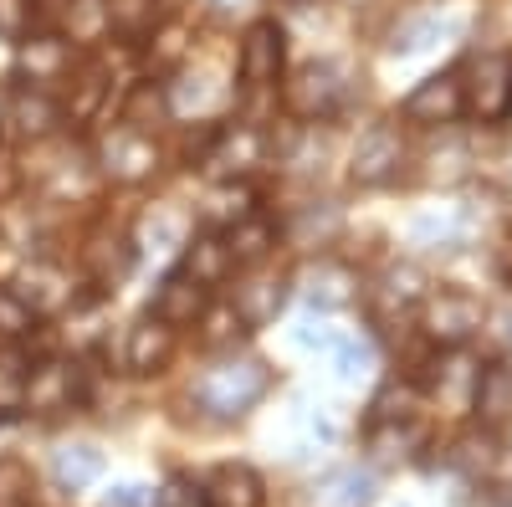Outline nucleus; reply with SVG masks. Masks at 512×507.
I'll return each mask as SVG.
<instances>
[{"instance_id":"f257e3e1","label":"nucleus","mask_w":512,"mask_h":507,"mask_svg":"<svg viewBox=\"0 0 512 507\" xmlns=\"http://www.w3.org/2000/svg\"><path fill=\"white\" fill-rule=\"evenodd\" d=\"M267 395H272V364L256 359V354H236V349L216 354L190 385L195 410L210 415V420H241Z\"/></svg>"},{"instance_id":"f03ea898","label":"nucleus","mask_w":512,"mask_h":507,"mask_svg":"<svg viewBox=\"0 0 512 507\" xmlns=\"http://www.w3.org/2000/svg\"><path fill=\"white\" fill-rule=\"evenodd\" d=\"M487 313L492 308L477 298V292H466V287H431L415 303L410 318H415V333L431 349H466V344H477V338H482Z\"/></svg>"},{"instance_id":"7ed1b4c3","label":"nucleus","mask_w":512,"mask_h":507,"mask_svg":"<svg viewBox=\"0 0 512 507\" xmlns=\"http://www.w3.org/2000/svg\"><path fill=\"white\" fill-rule=\"evenodd\" d=\"M262 164H272V129L256 118H226L205 134L195 169H205L210 185L216 180H251Z\"/></svg>"},{"instance_id":"20e7f679","label":"nucleus","mask_w":512,"mask_h":507,"mask_svg":"<svg viewBox=\"0 0 512 507\" xmlns=\"http://www.w3.org/2000/svg\"><path fill=\"white\" fill-rule=\"evenodd\" d=\"M344 103H349V72L333 57H313V62H303L297 72L282 77V113L292 123H303V129L338 118Z\"/></svg>"},{"instance_id":"39448f33","label":"nucleus","mask_w":512,"mask_h":507,"mask_svg":"<svg viewBox=\"0 0 512 507\" xmlns=\"http://www.w3.org/2000/svg\"><path fill=\"white\" fill-rule=\"evenodd\" d=\"M456 72H461V118H472L477 129L512 123V47H492Z\"/></svg>"},{"instance_id":"423d86ee","label":"nucleus","mask_w":512,"mask_h":507,"mask_svg":"<svg viewBox=\"0 0 512 507\" xmlns=\"http://www.w3.org/2000/svg\"><path fill=\"white\" fill-rule=\"evenodd\" d=\"M93 164H98V175L108 185L139 190L164 169V149H159L154 134H139V129H128V123H113V129H103L98 144H93Z\"/></svg>"},{"instance_id":"0eeeda50","label":"nucleus","mask_w":512,"mask_h":507,"mask_svg":"<svg viewBox=\"0 0 512 507\" xmlns=\"http://www.w3.org/2000/svg\"><path fill=\"white\" fill-rule=\"evenodd\" d=\"M287 77V26L277 16H256L236 36V82L246 93H277Z\"/></svg>"},{"instance_id":"6e6552de","label":"nucleus","mask_w":512,"mask_h":507,"mask_svg":"<svg viewBox=\"0 0 512 507\" xmlns=\"http://www.w3.org/2000/svg\"><path fill=\"white\" fill-rule=\"evenodd\" d=\"M231 282H236V287H231V308H236V318L246 323V333L272 328V323L287 313V303H292V267L256 262V267H241Z\"/></svg>"},{"instance_id":"1a4fd4ad","label":"nucleus","mask_w":512,"mask_h":507,"mask_svg":"<svg viewBox=\"0 0 512 507\" xmlns=\"http://www.w3.org/2000/svg\"><path fill=\"white\" fill-rule=\"evenodd\" d=\"M405 169V134H400V118L395 123H369V129L354 139L349 149V185L354 190H384L395 185Z\"/></svg>"},{"instance_id":"9d476101","label":"nucleus","mask_w":512,"mask_h":507,"mask_svg":"<svg viewBox=\"0 0 512 507\" xmlns=\"http://www.w3.org/2000/svg\"><path fill=\"white\" fill-rule=\"evenodd\" d=\"M400 118L410 123V129H425V134L456 129L461 123V72L441 67L431 77H420L415 88L400 98Z\"/></svg>"},{"instance_id":"9b49d317","label":"nucleus","mask_w":512,"mask_h":507,"mask_svg":"<svg viewBox=\"0 0 512 507\" xmlns=\"http://www.w3.org/2000/svg\"><path fill=\"white\" fill-rule=\"evenodd\" d=\"M82 282H88L93 292H103V298H113V292L128 282V272H134L139 251H134V236H123L113 226H93L88 236H82Z\"/></svg>"},{"instance_id":"f8f14e48","label":"nucleus","mask_w":512,"mask_h":507,"mask_svg":"<svg viewBox=\"0 0 512 507\" xmlns=\"http://www.w3.org/2000/svg\"><path fill=\"white\" fill-rule=\"evenodd\" d=\"M77 47L62 36V31H31L26 41H16V77L26 82V88H67V77L77 67Z\"/></svg>"},{"instance_id":"ddd939ff","label":"nucleus","mask_w":512,"mask_h":507,"mask_svg":"<svg viewBox=\"0 0 512 507\" xmlns=\"http://www.w3.org/2000/svg\"><path fill=\"white\" fill-rule=\"evenodd\" d=\"M82 369L72 364V359H36L31 364V374H26V400H21V410L26 415H67V410H77L82 405Z\"/></svg>"},{"instance_id":"4468645a","label":"nucleus","mask_w":512,"mask_h":507,"mask_svg":"<svg viewBox=\"0 0 512 507\" xmlns=\"http://www.w3.org/2000/svg\"><path fill=\"white\" fill-rule=\"evenodd\" d=\"M359 272L349 262H338L333 251H318V257L303 267V272H292V292H303V298L323 313H344L359 303Z\"/></svg>"},{"instance_id":"2eb2a0df","label":"nucleus","mask_w":512,"mask_h":507,"mask_svg":"<svg viewBox=\"0 0 512 507\" xmlns=\"http://www.w3.org/2000/svg\"><path fill=\"white\" fill-rule=\"evenodd\" d=\"M16 292H21V303L36 313V318H57L72 298H77V277H72V267L67 262H52V257H31L21 272H16V282H11Z\"/></svg>"},{"instance_id":"dca6fc26","label":"nucleus","mask_w":512,"mask_h":507,"mask_svg":"<svg viewBox=\"0 0 512 507\" xmlns=\"http://www.w3.org/2000/svg\"><path fill=\"white\" fill-rule=\"evenodd\" d=\"M175 354H180V333L169 323H159L154 313H144L134 328H128V338H123V369L134 379L164 374L169 364H175Z\"/></svg>"},{"instance_id":"f3484780","label":"nucleus","mask_w":512,"mask_h":507,"mask_svg":"<svg viewBox=\"0 0 512 507\" xmlns=\"http://www.w3.org/2000/svg\"><path fill=\"white\" fill-rule=\"evenodd\" d=\"M6 123L16 129V139H26V144L57 139V134L67 129L57 93H47V88H26V82L6 93Z\"/></svg>"},{"instance_id":"a211bd4d","label":"nucleus","mask_w":512,"mask_h":507,"mask_svg":"<svg viewBox=\"0 0 512 507\" xmlns=\"http://www.w3.org/2000/svg\"><path fill=\"white\" fill-rule=\"evenodd\" d=\"M195 502L200 507H267V482L246 461H221V467H210L200 477Z\"/></svg>"},{"instance_id":"6ab92c4d","label":"nucleus","mask_w":512,"mask_h":507,"mask_svg":"<svg viewBox=\"0 0 512 507\" xmlns=\"http://www.w3.org/2000/svg\"><path fill=\"white\" fill-rule=\"evenodd\" d=\"M472 415L487 436H512V364L487 359L477 364V385H472Z\"/></svg>"},{"instance_id":"aec40b11","label":"nucleus","mask_w":512,"mask_h":507,"mask_svg":"<svg viewBox=\"0 0 512 507\" xmlns=\"http://www.w3.org/2000/svg\"><path fill=\"white\" fill-rule=\"evenodd\" d=\"M205 308H210V287H200L190 272H164L159 277V287H154V303H149V313L159 318V323H169V328H195L200 318H205Z\"/></svg>"},{"instance_id":"412c9836","label":"nucleus","mask_w":512,"mask_h":507,"mask_svg":"<svg viewBox=\"0 0 512 507\" xmlns=\"http://www.w3.org/2000/svg\"><path fill=\"white\" fill-rule=\"evenodd\" d=\"M180 272H190L200 287H226L231 277H236V262H231V246H226V236L221 231H210V226H200V231H190L185 236V246H180Z\"/></svg>"},{"instance_id":"4be33fe9","label":"nucleus","mask_w":512,"mask_h":507,"mask_svg":"<svg viewBox=\"0 0 512 507\" xmlns=\"http://www.w3.org/2000/svg\"><path fill=\"white\" fill-rule=\"evenodd\" d=\"M364 441L379 461H410L415 451L431 446V426L425 415H395V420H369L364 426Z\"/></svg>"},{"instance_id":"5701e85b","label":"nucleus","mask_w":512,"mask_h":507,"mask_svg":"<svg viewBox=\"0 0 512 507\" xmlns=\"http://www.w3.org/2000/svg\"><path fill=\"white\" fill-rule=\"evenodd\" d=\"M169 118H175V108H169V82L164 77L128 82V93L118 103V123H128V129H139V134H159Z\"/></svg>"},{"instance_id":"b1692460","label":"nucleus","mask_w":512,"mask_h":507,"mask_svg":"<svg viewBox=\"0 0 512 507\" xmlns=\"http://www.w3.org/2000/svg\"><path fill=\"white\" fill-rule=\"evenodd\" d=\"M436 374H425V390H431L436 405H456L472 410V385H477V359L466 349H441V359L431 364Z\"/></svg>"},{"instance_id":"393cba45","label":"nucleus","mask_w":512,"mask_h":507,"mask_svg":"<svg viewBox=\"0 0 512 507\" xmlns=\"http://www.w3.org/2000/svg\"><path fill=\"white\" fill-rule=\"evenodd\" d=\"M221 236H226V246H231V262H236V272H241V267H256V262H272V257H277L282 226L267 216V210H256V216H246V221L226 226Z\"/></svg>"},{"instance_id":"a878e982","label":"nucleus","mask_w":512,"mask_h":507,"mask_svg":"<svg viewBox=\"0 0 512 507\" xmlns=\"http://www.w3.org/2000/svg\"><path fill=\"white\" fill-rule=\"evenodd\" d=\"M62 103V118L67 123H93L108 103V67L103 62H77L72 77H67V98Z\"/></svg>"},{"instance_id":"bb28decb","label":"nucleus","mask_w":512,"mask_h":507,"mask_svg":"<svg viewBox=\"0 0 512 507\" xmlns=\"http://www.w3.org/2000/svg\"><path fill=\"white\" fill-rule=\"evenodd\" d=\"M67 328H62V338H67V344L77 349V354H88V349H98L103 344V328H108V298H103V292H77V298L57 313Z\"/></svg>"},{"instance_id":"cd10ccee","label":"nucleus","mask_w":512,"mask_h":507,"mask_svg":"<svg viewBox=\"0 0 512 507\" xmlns=\"http://www.w3.org/2000/svg\"><path fill=\"white\" fill-rule=\"evenodd\" d=\"M256 210H262V195H256L251 180H216V185H210V195H205V226L210 231H226V226L256 216Z\"/></svg>"},{"instance_id":"c85d7f7f","label":"nucleus","mask_w":512,"mask_h":507,"mask_svg":"<svg viewBox=\"0 0 512 507\" xmlns=\"http://www.w3.org/2000/svg\"><path fill=\"white\" fill-rule=\"evenodd\" d=\"M144 52H149V77H169L190 62V21L180 16H159V26L144 36Z\"/></svg>"},{"instance_id":"c756f323","label":"nucleus","mask_w":512,"mask_h":507,"mask_svg":"<svg viewBox=\"0 0 512 507\" xmlns=\"http://www.w3.org/2000/svg\"><path fill=\"white\" fill-rule=\"evenodd\" d=\"M374 292H379V303H384V308L405 318V313H415V303L425 298V292H431V277H425L420 262H390Z\"/></svg>"},{"instance_id":"7c9ffc66","label":"nucleus","mask_w":512,"mask_h":507,"mask_svg":"<svg viewBox=\"0 0 512 507\" xmlns=\"http://www.w3.org/2000/svg\"><path fill=\"white\" fill-rule=\"evenodd\" d=\"M190 236V221L180 216L175 205H154L144 210V221L134 231V251H180Z\"/></svg>"},{"instance_id":"2f4dec72","label":"nucleus","mask_w":512,"mask_h":507,"mask_svg":"<svg viewBox=\"0 0 512 507\" xmlns=\"http://www.w3.org/2000/svg\"><path fill=\"white\" fill-rule=\"evenodd\" d=\"M103 477V451L88 446V441H77V446H62L52 456V482L62 492H82V487H93Z\"/></svg>"},{"instance_id":"473e14b6","label":"nucleus","mask_w":512,"mask_h":507,"mask_svg":"<svg viewBox=\"0 0 512 507\" xmlns=\"http://www.w3.org/2000/svg\"><path fill=\"white\" fill-rule=\"evenodd\" d=\"M108 6V31L123 47H144V36L159 26V0H103Z\"/></svg>"},{"instance_id":"72a5a7b5","label":"nucleus","mask_w":512,"mask_h":507,"mask_svg":"<svg viewBox=\"0 0 512 507\" xmlns=\"http://www.w3.org/2000/svg\"><path fill=\"white\" fill-rule=\"evenodd\" d=\"M62 36L72 41V47H98V41H108V6L103 0H67L62 6Z\"/></svg>"},{"instance_id":"f704fd0d","label":"nucleus","mask_w":512,"mask_h":507,"mask_svg":"<svg viewBox=\"0 0 512 507\" xmlns=\"http://www.w3.org/2000/svg\"><path fill=\"white\" fill-rule=\"evenodd\" d=\"M26 374H31V359H26L21 344H6V349H0V420H6V415H21Z\"/></svg>"},{"instance_id":"c9c22d12","label":"nucleus","mask_w":512,"mask_h":507,"mask_svg":"<svg viewBox=\"0 0 512 507\" xmlns=\"http://www.w3.org/2000/svg\"><path fill=\"white\" fill-rule=\"evenodd\" d=\"M195 328H205V333H200V349H210V354H226V349H236L241 338H246V323L236 318L231 303H210Z\"/></svg>"},{"instance_id":"e433bc0d","label":"nucleus","mask_w":512,"mask_h":507,"mask_svg":"<svg viewBox=\"0 0 512 507\" xmlns=\"http://www.w3.org/2000/svg\"><path fill=\"white\" fill-rule=\"evenodd\" d=\"M451 467L466 477V482H492V467H497V446L487 436H461L451 441Z\"/></svg>"},{"instance_id":"4c0bfd02","label":"nucleus","mask_w":512,"mask_h":507,"mask_svg":"<svg viewBox=\"0 0 512 507\" xmlns=\"http://www.w3.org/2000/svg\"><path fill=\"white\" fill-rule=\"evenodd\" d=\"M369 492H374V477L359 472V467H344L318 487V507H364Z\"/></svg>"},{"instance_id":"58836bf2","label":"nucleus","mask_w":512,"mask_h":507,"mask_svg":"<svg viewBox=\"0 0 512 507\" xmlns=\"http://www.w3.org/2000/svg\"><path fill=\"white\" fill-rule=\"evenodd\" d=\"M287 236L297 241V246H308V251H323V246H333V236H338V210L333 205H308L303 216H297L292 226H287Z\"/></svg>"},{"instance_id":"ea45409f","label":"nucleus","mask_w":512,"mask_h":507,"mask_svg":"<svg viewBox=\"0 0 512 507\" xmlns=\"http://www.w3.org/2000/svg\"><path fill=\"white\" fill-rule=\"evenodd\" d=\"M36 313L21 303V292L11 282H0V344H26V338L36 333Z\"/></svg>"},{"instance_id":"a19ab883","label":"nucleus","mask_w":512,"mask_h":507,"mask_svg":"<svg viewBox=\"0 0 512 507\" xmlns=\"http://www.w3.org/2000/svg\"><path fill=\"white\" fill-rule=\"evenodd\" d=\"M36 502V477L21 456H0V507H31Z\"/></svg>"},{"instance_id":"79ce46f5","label":"nucleus","mask_w":512,"mask_h":507,"mask_svg":"<svg viewBox=\"0 0 512 507\" xmlns=\"http://www.w3.org/2000/svg\"><path fill=\"white\" fill-rule=\"evenodd\" d=\"M328 354H333V369H338V379H359V374L374 364L369 338H359V333H333Z\"/></svg>"},{"instance_id":"37998d69","label":"nucleus","mask_w":512,"mask_h":507,"mask_svg":"<svg viewBox=\"0 0 512 507\" xmlns=\"http://www.w3.org/2000/svg\"><path fill=\"white\" fill-rule=\"evenodd\" d=\"M36 0H0V41H26L36 31Z\"/></svg>"},{"instance_id":"c03bdc74","label":"nucleus","mask_w":512,"mask_h":507,"mask_svg":"<svg viewBox=\"0 0 512 507\" xmlns=\"http://www.w3.org/2000/svg\"><path fill=\"white\" fill-rule=\"evenodd\" d=\"M103 507H159V492L144 482H118V487H108Z\"/></svg>"},{"instance_id":"a18cd8bd","label":"nucleus","mask_w":512,"mask_h":507,"mask_svg":"<svg viewBox=\"0 0 512 507\" xmlns=\"http://www.w3.org/2000/svg\"><path fill=\"white\" fill-rule=\"evenodd\" d=\"M497 277L512 287V241H507V246H497Z\"/></svg>"},{"instance_id":"49530a36","label":"nucleus","mask_w":512,"mask_h":507,"mask_svg":"<svg viewBox=\"0 0 512 507\" xmlns=\"http://www.w3.org/2000/svg\"><path fill=\"white\" fill-rule=\"evenodd\" d=\"M6 93H11V88L0 82V129H6Z\"/></svg>"},{"instance_id":"de8ad7c7","label":"nucleus","mask_w":512,"mask_h":507,"mask_svg":"<svg viewBox=\"0 0 512 507\" xmlns=\"http://www.w3.org/2000/svg\"><path fill=\"white\" fill-rule=\"evenodd\" d=\"M338 6H349V11H364V6H374V0H338Z\"/></svg>"},{"instance_id":"09e8293b","label":"nucleus","mask_w":512,"mask_h":507,"mask_svg":"<svg viewBox=\"0 0 512 507\" xmlns=\"http://www.w3.org/2000/svg\"><path fill=\"white\" fill-rule=\"evenodd\" d=\"M292 6H313V0H292Z\"/></svg>"},{"instance_id":"8fccbe9b","label":"nucleus","mask_w":512,"mask_h":507,"mask_svg":"<svg viewBox=\"0 0 512 507\" xmlns=\"http://www.w3.org/2000/svg\"><path fill=\"white\" fill-rule=\"evenodd\" d=\"M507 451H512V446H507Z\"/></svg>"}]
</instances>
